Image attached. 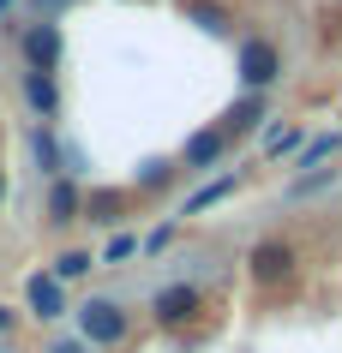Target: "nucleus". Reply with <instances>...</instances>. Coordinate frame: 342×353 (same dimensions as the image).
Returning a JSON list of instances; mask_svg holds the SVG:
<instances>
[{"instance_id":"nucleus-1","label":"nucleus","mask_w":342,"mask_h":353,"mask_svg":"<svg viewBox=\"0 0 342 353\" xmlns=\"http://www.w3.org/2000/svg\"><path fill=\"white\" fill-rule=\"evenodd\" d=\"M133 335V312L120 305V299H108V294H91L84 305H78V341L84 347H120Z\"/></svg>"},{"instance_id":"nucleus-2","label":"nucleus","mask_w":342,"mask_h":353,"mask_svg":"<svg viewBox=\"0 0 342 353\" xmlns=\"http://www.w3.org/2000/svg\"><path fill=\"white\" fill-rule=\"evenodd\" d=\"M247 276H252V288H288V281L301 276V245L294 240H258L247 252Z\"/></svg>"},{"instance_id":"nucleus-3","label":"nucleus","mask_w":342,"mask_h":353,"mask_svg":"<svg viewBox=\"0 0 342 353\" xmlns=\"http://www.w3.org/2000/svg\"><path fill=\"white\" fill-rule=\"evenodd\" d=\"M234 78H240V90H270L283 78V48L270 37H247L234 48Z\"/></svg>"},{"instance_id":"nucleus-4","label":"nucleus","mask_w":342,"mask_h":353,"mask_svg":"<svg viewBox=\"0 0 342 353\" xmlns=\"http://www.w3.org/2000/svg\"><path fill=\"white\" fill-rule=\"evenodd\" d=\"M198 312H205V288L198 281H169V288L151 294V323L156 330H187Z\"/></svg>"},{"instance_id":"nucleus-5","label":"nucleus","mask_w":342,"mask_h":353,"mask_svg":"<svg viewBox=\"0 0 342 353\" xmlns=\"http://www.w3.org/2000/svg\"><path fill=\"white\" fill-rule=\"evenodd\" d=\"M60 54H66V30L55 19H37L24 30V66L30 72H60Z\"/></svg>"},{"instance_id":"nucleus-6","label":"nucleus","mask_w":342,"mask_h":353,"mask_svg":"<svg viewBox=\"0 0 342 353\" xmlns=\"http://www.w3.org/2000/svg\"><path fill=\"white\" fill-rule=\"evenodd\" d=\"M42 216H48V228L84 222V192H78L73 174H55V180H48V192H42Z\"/></svg>"},{"instance_id":"nucleus-7","label":"nucleus","mask_w":342,"mask_h":353,"mask_svg":"<svg viewBox=\"0 0 342 353\" xmlns=\"http://www.w3.org/2000/svg\"><path fill=\"white\" fill-rule=\"evenodd\" d=\"M126 210H133V192L126 186H91L84 192V222H96V228H120Z\"/></svg>"},{"instance_id":"nucleus-8","label":"nucleus","mask_w":342,"mask_h":353,"mask_svg":"<svg viewBox=\"0 0 342 353\" xmlns=\"http://www.w3.org/2000/svg\"><path fill=\"white\" fill-rule=\"evenodd\" d=\"M270 120V96L265 90H240V102L222 114V138L234 144V138H247V132H258Z\"/></svg>"},{"instance_id":"nucleus-9","label":"nucleus","mask_w":342,"mask_h":353,"mask_svg":"<svg viewBox=\"0 0 342 353\" xmlns=\"http://www.w3.org/2000/svg\"><path fill=\"white\" fill-rule=\"evenodd\" d=\"M24 102L37 114V126H55L60 120V72H30L24 66Z\"/></svg>"},{"instance_id":"nucleus-10","label":"nucleus","mask_w":342,"mask_h":353,"mask_svg":"<svg viewBox=\"0 0 342 353\" xmlns=\"http://www.w3.org/2000/svg\"><path fill=\"white\" fill-rule=\"evenodd\" d=\"M228 156V138H222V126H205V132H192L187 144H180V168L187 174H210V168Z\"/></svg>"},{"instance_id":"nucleus-11","label":"nucleus","mask_w":342,"mask_h":353,"mask_svg":"<svg viewBox=\"0 0 342 353\" xmlns=\"http://www.w3.org/2000/svg\"><path fill=\"white\" fill-rule=\"evenodd\" d=\"M24 312L42 317V323H48V317H66V288H60L48 270H37V276L24 281Z\"/></svg>"},{"instance_id":"nucleus-12","label":"nucleus","mask_w":342,"mask_h":353,"mask_svg":"<svg viewBox=\"0 0 342 353\" xmlns=\"http://www.w3.org/2000/svg\"><path fill=\"white\" fill-rule=\"evenodd\" d=\"M234 192H240V174H216V180H205V186L180 204V216H205V210H216L222 198H234Z\"/></svg>"},{"instance_id":"nucleus-13","label":"nucleus","mask_w":342,"mask_h":353,"mask_svg":"<svg viewBox=\"0 0 342 353\" xmlns=\"http://www.w3.org/2000/svg\"><path fill=\"white\" fill-rule=\"evenodd\" d=\"M330 156H342V132H319V138H306V144L294 150V168L312 174V168H324Z\"/></svg>"},{"instance_id":"nucleus-14","label":"nucleus","mask_w":342,"mask_h":353,"mask_svg":"<svg viewBox=\"0 0 342 353\" xmlns=\"http://www.w3.org/2000/svg\"><path fill=\"white\" fill-rule=\"evenodd\" d=\"M91 270H96V252H84V245H66V252L48 263V276H55L60 288H66V281H84Z\"/></svg>"},{"instance_id":"nucleus-15","label":"nucleus","mask_w":342,"mask_h":353,"mask_svg":"<svg viewBox=\"0 0 342 353\" xmlns=\"http://www.w3.org/2000/svg\"><path fill=\"white\" fill-rule=\"evenodd\" d=\"M30 150H37V162H42V174L55 180V174H66V144L55 138V126H37L30 132Z\"/></svg>"},{"instance_id":"nucleus-16","label":"nucleus","mask_w":342,"mask_h":353,"mask_svg":"<svg viewBox=\"0 0 342 353\" xmlns=\"http://www.w3.org/2000/svg\"><path fill=\"white\" fill-rule=\"evenodd\" d=\"M187 19L198 24V30H210V37H228V30H234V19H228L222 0H187Z\"/></svg>"},{"instance_id":"nucleus-17","label":"nucleus","mask_w":342,"mask_h":353,"mask_svg":"<svg viewBox=\"0 0 342 353\" xmlns=\"http://www.w3.org/2000/svg\"><path fill=\"white\" fill-rule=\"evenodd\" d=\"M342 174L336 168H312V174H294V186H288V198L301 204V198H312V192H324V186H336Z\"/></svg>"},{"instance_id":"nucleus-18","label":"nucleus","mask_w":342,"mask_h":353,"mask_svg":"<svg viewBox=\"0 0 342 353\" xmlns=\"http://www.w3.org/2000/svg\"><path fill=\"white\" fill-rule=\"evenodd\" d=\"M301 144H306L301 126H270L265 132V156H288V150H301Z\"/></svg>"},{"instance_id":"nucleus-19","label":"nucleus","mask_w":342,"mask_h":353,"mask_svg":"<svg viewBox=\"0 0 342 353\" xmlns=\"http://www.w3.org/2000/svg\"><path fill=\"white\" fill-rule=\"evenodd\" d=\"M126 258H138V234H114V240L96 252V263H126Z\"/></svg>"},{"instance_id":"nucleus-20","label":"nucleus","mask_w":342,"mask_h":353,"mask_svg":"<svg viewBox=\"0 0 342 353\" xmlns=\"http://www.w3.org/2000/svg\"><path fill=\"white\" fill-rule=\"evenodd\" d=\"M169 180H174V162H162V156L138 168V192H156V186H169Z\"/></svg>"},{"instance_id":"nucleus-21","label":"nucleus","mask_w":342,"mask_h":353,"mask_svg":"<svg viewBox=\"0 0 342 353\" xmlns=\"http://www.w3.org/2000/svg\"><path fill=\"white\" fill-rule=\"evenodd\" d=\"M169 240H174V222H162V228H151V234L138 240V252H162Z\"/></svg>"},{"instance_id":"nucleus-22","label":"nucleus","mask_w":342,"mask_h":353,"mask_svg":"<svg viewBox=\"0 0 342 353\" xmlns=\"http://www.w3.org/2000/svg\"><path fill=\"white\" fill-rule=\"evenodd\" d=\"M12 330H19V312H12V305H0V341H6Z\"/></svg>"},{"instance_id":"nucleus-23","label":"nucleus","mask_w":342,"mask_h":353,"mask_svg":"<svg viewBox=\"0 0 342 353\" xmlns=\"http://www.w3.org/2000/svg\"><path fill=\"white\" fill-rule=\"evenodd\" d=\"M48 353H96V347H84V341H55Z\"/></svg>"},{"instance_id":"nucleus-24","label":"nucleus","mask_w":342,"mask_h":353,"mask_svg":"<svg viewBox=\"0 0 342 353\" xmlns=\"http://www.w3.org/2000/svg\"><path fill=\"white\" fill-rule=\"evenodd\" d=\"M60 6H73V0H37V12H42V19H55Z\"/></svg>"},{"instance_id":"nucleus-25","label":"nucleus","mask_w":342,"mask_h":353,"mask_svg":"<svg viewBox=\"0 0 342 353\" xmlns=\"http://www.w3.org/2000/svg\"><path fill=\"white\" fill-rule=\"evenodd\" d=\"M6 192H12V180H6V168H0V210H6Z\"/></svg>"},{"instance_id":"nucleus-26","label":"nucleus","mask_w":342,"mask_h":353,"mask_svg":"<svg viewBox=\"0 0 342 353\" xmlns=\"http://www.w3.org/2000/svg\"><path fill=\"white\" fill-rule=\"evenodd\" d=\"M6 6H12V0H0V12H6Z\"/></svg>"},{"instance_id":"nucleus-27","label":"nucleus","mask_w":342,"mask_h":353,"mask_svg":"<svg viewBox=\"0 0 342 353\" xmlns=\"http://www.w3.org/2000/svg\"><path fill=\"white\" fill-rule=\"evenodd\" d=\"M0 353H6V347H0Z\"/></svg>"}]
</instances>
